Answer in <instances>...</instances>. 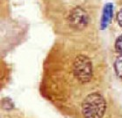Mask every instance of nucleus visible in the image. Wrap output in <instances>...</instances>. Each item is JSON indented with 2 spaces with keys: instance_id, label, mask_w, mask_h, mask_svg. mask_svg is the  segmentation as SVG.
I'll return each instance as SVG.
<instances>
[{
  "instance_id": "nucleus-5",
  "label": "nucleus",
  "mask_w": 122,
  "mask_h": 118,
  "mask_svg": "<svg viewBox=\"0 0 122 118\" xmlns=\"http://www.w3.org/2000/svg\"><path fill=\"white\" fill-rule=\"evenodd\" d=\"M114 69L116 71L117 75L122 79V56H119L114 63Z\"/></svg>"
},
{
  "instance_id": "nucleus-7",
  "label": "nucleus",
  "mask_w": 122,
  "mask_h": 118,
  "mask_svg": "<svg viewBox=\"0 0 122 118\" xmlns=\"http://www.w3.org/2000/svg\"><path fill=\"white\" fill-rule=\"evenodd\" d=\"M117 21L119 23V27L122 28V8L117 13Z\"/></svg>"
},
{
  "instance_id": "nucleus-6",
  "label": "nucleus",
  "mask_w": 122,
  "mask_h": 118,
  "mask_svg": "<svg viewBox=\"0 0 122 118\" xmlns=\"http://www.w3.org/2000/svg\"><path fill=\"white\" fill-rule=\"evenodd\" d=\"M115 48H116L117 52H119L122 56V34L116 40V42H115Z\"/></svg>"
},
{
  "instance_id": "nucleus-4",
  "label": "nucleus",
  "mask_w": 122,
  "mask_h": 118,
  "mask_svg": "<svg viewBox=\"0 0 122 118\" xmlns=\"http://www.w3.org/2000/svg\"><path fill=\"white\" fill-rule=\"evenodd\" d=\"M112 13H113V6H112V4H106L105 7H104V10H103V16L102 20H101V27L103 29L106 27L109 21L112 20Z\"/></svg>"
},
{
  "instance_id": "nucleus-3",
  "label": "nucleus",
  "mask_w": 122,
  "mask_h": 118,
  "mask_svg": "<svg viewBox=\"0 0 122 118\" xmlns=\"http://www.w3.org/2000/svg\"><path fill=\"white\" fill-rule=\"evenodd\" d=\"M88 20H89V18H88L86 11L83 9H81L80 7L73 9L69 14V24L74 28L82 29L87 25Z\"/></svg>"
},
{
  "instance_id": "nucleus-1",
  "label": "nucleus",
  "mask_w": 122,
  "mask_h": 118,
  "mask_svg": "<svg viewBox=\"0 0 122 118\" xmlns=\"http://www.w3.org/2000/svg\"><path fill=\"white\" fill-rule=\"evenodd\" d=\"M106 109V100L98 93L89 94L82 104V112L84 118H102Z\"/></svg>"
},
{
  "instance_id": "nucleus-2",
  "label": "nucleus",
  "mask_w": 122,
  "mask_h": 118,
  "mask_svg": "<svg viewBox=\"0 0 122 118\" xmlns=\"http://www.w3.org/2000/svg\"><path fill=\"white\" fill-rule=\"evenodd\" d=\"M74 75L82 83L89 82L92 77V62L87 56H76L73 64Z\"/></svg>"
}]
</instances>
